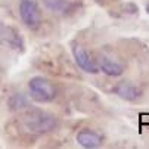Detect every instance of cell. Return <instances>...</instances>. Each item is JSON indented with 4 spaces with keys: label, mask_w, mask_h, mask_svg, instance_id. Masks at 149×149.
<instances>
[{
    "label": "cell",
    "mask_w": 149,
    "mask_h": 149,
    "mask_svg": "<svg viewBox=\"0 0 149 149\" xmlns=\"http://www.w3.org/2000/svg\"><path fill=\"white\" fill-rule=\"evenodd\" d=\"M28 90L31 99L38 103H47L56 97V87L53 83L45 77H33L28 81Z\"/></svg>",
    "instance_id": "cell-1"
},
{
    "label": "cell",
    "mask_w": 149,
    "mask_h": 149,
    "mask_svg": "<svg viewBox=\"0 0 149 149\" xmlns=\"http://www.w3.org/2000/svg\"><path fill=\"white\" fill-rule=\"evenodd\" d=\"M19 15L22 22L30 30H37L41 25V10L38 0H19Z\"/></svg>",
    "instance_id": "cell-2"
},
{
    "label": "cell",
    "mask_w": 149,
    "mask_h": 149,
    "mask_svg": "<svg viewBox=\"0 0 149 149\" xmlns=\"http://www.w3.org/2000/svg\"><path fill=\"white\" fill-rule=\"evenodd\" d=\"M25 127L33 133H47L56 127V117L46 112H33L25 118Z\"/></svg>",
    "instance_id": "cell-3"
},
{
    "label": "cell",
    "mask_w": 149,
    "mask_h": 149,
    "mask_svg": "<svg viewBox=\"0 0 149 149\" xmlns=\"http://www.w3.org/2000/svg\"><path fill=\"white\" fill-rule=\"evenodd\" d=\"M0 47L15 52H24V40L19 31L10 25H0Z\"/></svg>",
    "instance_id": "cell-4"
},
{
    "label": "cell",
    "mask_w": 149,
    "mask_h": 149,
    "mask_svg": "<svg viewBox=\"0 0 149 149\" xmlns=\"http://www.w3.org/2000/svg\"><path fill=\"white\" fill-rule=\"evenodd\" d=\"M72 56L75 59V63L89 74H97L99 72V68L96 65V61L92 59V56L87 53V50L84 49L83 46L80 45H74L72 46Z\"/></svg>",
    "instance_id": "cell-5"
},
{
    "label": "cell",
    "mask_w": 149,
    "mask_h": 149,
    "mask_svg": "<svg viewBox=\"0 0 149 149\" xmlns=\"http://www.w3.org/2000/svg\"><path fill=\"white\" fill-rule=\"evenodd\" d=\"M96 65L103 74L109 75V77H120L124 72V68H123L121 63H118L117 61L111 59L109 56H105V55H99L97 56Z\"/></svg>",
    "instance_id": "cell-6"
},
{
    "label": "cell",
    "mask_w": 149,
    "mask_h": 149,
    "mask_svg": "<svg viewBox=\"0 0 149 149\" xmlns=\"http://www.w3.org/2000/svg\"><path fill=\"white\" fill-rule=\"evenodd\" d=\"M77 142L80 146L86 148V149H95V148H99L102 145V136L97 134L96 132L93 130H89V129H84L81 132H78L77 134Z\"/></svg>",
    "instance_id": "cell-7"
},
{
    "label": "cell",
    "mask_w": 149,
    "mask_h": 149,
    "mask_svg": "<svg viewBox=\"0 0 149 149\" xmlns=\"http://www.w3.org/2000/svg\"><path fill=\"white\" fill-rule=\"evenodd\" d=\"M114 93L118 95L124 100H136L140 96V90L134 86L133 83L129 81H121L114 87Z\"/></svg>",
    "instance_id": "cell-8"
},
{
    "label": "cell",
    "mask_w": 149,
    "mask_h": 149,
    "mask_svg": "<svg viewBox=\"0 0 149 149\" xmlns=\"http://www.w3.org/2000/svg\"><path fill=\"white\" fill-rule=\"evenodd\" d=\"M43 5L47 10L56 15H65L74 9V3L71 0H43Z\"/></svg>",
    "instance_id": "cell-9"
},
{
    "label": "cell",
    "mask_w": 149,
    "mask_h": 149,
    "mask_svg": "<svg viewBox=\"0 0 149 149\" xmlns=\"http://www.w3.org/2000/svg\"><path fill=\"white\" fill-rule=\"evenodd\" d=\"M28 105L27 99L24 97L22 93H16L12 99H10V106L12 109H21V108H25V106Z\"/></svg>",
    "instance_id": "cell-10"
},
{
    "label": "cell",
    "mask_w": 149,
    "mask_h": 149,
    "mask_svg": "<svg viewBox=\"0 0 149 149\" xmlns=\"http://www.w3.org/2000/svg\"><path fill=\"white\" fill-rule=\"evenodd\" d=\"M96 2H97V3H103V2H105V0H96Z\"/></svg>",
    "instance_id": "cell-11"
},
{
    "label": "cell",
    "mask_w": 149,
    "mask_h": 149,
    "mask_svg": "<svg viewBox=\"0 0 149 149\" xmlns=\"http://www.w3.org/2000/svg\"><path fill=\"white\" fill-rule=\"evenodd\" d=\"M146 12L149 13V3H148V6H146Z\"/></svg>",
    "instance_id": "cell-12"
}]
</instances>
